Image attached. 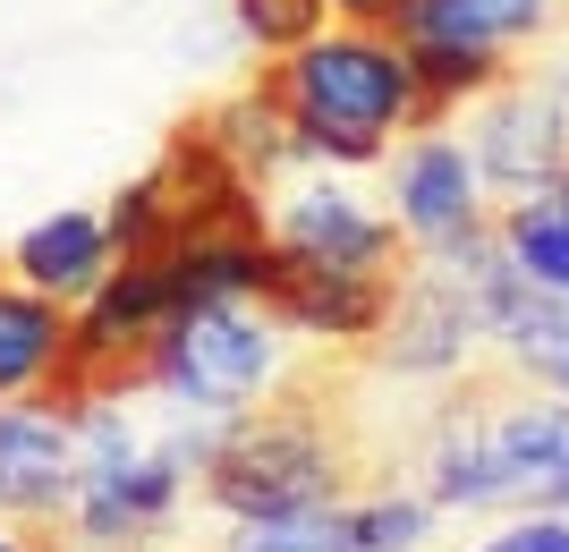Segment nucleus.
Masks as SVG:
<instances>
[{"label":"nucleus","instance_id":"nucleus-1","mask_svg":"<svg viewBox=\"0 0 569 552\" xmlns=\"http://www.w3.org/2000/svg\"><path fill=\"white\" fill-rule=\"evenodd\" d=\"M256 94L281 102L289 128H366V137H391V128H408L417 77H408V43H400V34L323 26L315 43L263 60Z\"/></svg>","mask_w":569,"mask_h":552},{"label":"nucleus","instance_id":"nucleus-2","mask_svg":"<svg viewBox=\"0 0 569 552\" xmlns=\"http://www.w3.org/2000/svg\"><path fill=\"white\" fill-rule=\"evenodd\" d=\"M468 383H476V409H485V451H493L501 502L569 510V391H536L493 340L468 349Z\"/></svg>","mask_w":569,"mask_h":552},{"label":"nucleus","instance_id":"nucleus-3","mask_svg":"<svg viewBox=\"0 0 569 552\" xmlns=\"http://www.w3.org/2000/svg\"><path fill=\"white\" fill-rule=\"evenodd\" d=\"M272 374H281V340H272V314H256V298L188 307L153 349V391H170L204 416L247 409Z\"/></svg>","mask_w":569,"mask_h":552},{"label":"nucleus","instance_id":"nucleus-4","mask_svg":"<svg viewBox=\"0 0 569 552\" xmlns=\"http://www.w3.org/2000/svg\"><path fill=\"white\" fill-rule=\"evenodd\" d=\"M408 272H417V264H408ZM408 272H349V264H315V255H289L281 239H263L256 307L272 314V323H289V332H307V340H375Z\"/></svg>","mask_w":569,"mask_h":552},{"label":"nucleus","instance_id":"nucleus-5","mask_svg":"<svg viewBox=\"0 0 569 552\" xmlns=\"http://www.w3.org/2000/svg\"><path fill=\"white\" fill-rule=\"evenodd\" d=\"M476 179L501 195H545L569 170V102L561 86H527V77H501L485 94V120L468 137Z\"/></svg>","mask_w":569,"mask_h":552},{"label":"nucleus","instance_id":"nucleus-6","mask_svg":"<svg viewBox=\"0 0 569 552\" xmlns=\"http://www.w3.org/2000/svg\"><path fill=\"white\" fill-rule=\"evenodd\" d=\"M77 425L51 400H0V519H69Z\"/></svg>","mask_w":569,"mask_h":552},{"label":"nucleus","instance_id":"nucleus-7","mask_svg":"<svg viewBox=\"0 0 569 552\" xmlns=\"http://www.w3.org/2000/svg\"><path fill=\"white\" fill-rule=\"evenodd\" d=\"M272 239L289 255H315V264H349V272H408L417 264V239L400 221H382L366 195L349 188H298L272 221Z\"/></svg>","mask_w":569,"mask_h":552},{"label":"nucleus","instance_id":"nucleus-8","mask_svg":"<svg viewBox=\"0 0 569 552\" xmlns=\"http://www.w3.org/2000/svg\"><path fill=\"white\" fill-rule=\"evenodd\" d=\"M400 230L417 239V255L485 230V179H476V153L451 128L408 137V153H400Z\"/></svg>","mask_w":569,"mask_h":552},{"label":"nucleus","instance_id":"nucleus-9","mask_svg":"<svg viewBox=\"0 0 569 552\" xmlns=\"http://www.w3.org/2000/svg\"><path fill=\"white\" fill-rule=\"evenodd\" d=\"M552 26H561V0H408L400 9V43L519 51V43H545Z\"/></svg>","mask_w":569,"mask_h":552},{"label":"nucleus","instance_id":"nucleus-10","mask_svg":"<svg viewBox=\"0 0 569 552\" xmlns=\"http://www.w3.org/2000/svg\"><path fill=\"white\" fill-rule=\"evenodd\" d=\"M119 255H111V230H102V213H51V221H34L18 247H9V272H18L26 289H43V298H86V289L111 272Z\"/></svg>","mask_w":569,"mask_h":552},{"label":"nucleus","instance_id":"nucleus-11","mask_svg":"<svg viewBox=\"0 0 569 552\" xmlns=\"http://www.w3.org/2000/svg\"><path fill=\"white\" fill-rule=\"evenodd\" d=\"M408 77H417V102L400 137H426V128H451V111L485 102L501 77H519V60L485 43H408Z\"/></svg>","mask_w":569,"mask_h":552},{"label":"nucleus","instance_id":"nucleus-12","mask_svg":"<svg viewBox=\"0 0 569 552\" xmlns=\"http://www.w3.org/2000/svg\"><path fill=\"white\" fill-rule=\"evenodd\" d=\"M60 349H69V307L43 298V289H26V281H0V400L43 391V374L60 365Z\"/></svg>","mask_w":569,"mask_h":552},{"label":"nucleus","instance_id":"nucleus-13","mask_svg":"<svg viewBox=\"0 0 569 552\" xmlns=\"http://www.w3.org/2000/svg\"><path fill=\"white\" fill-rule=\"evenodd\" d=\"M493 349L519 365L527 383H552L569 391V289H527L519 314L493 332Z\"/></svg>","mask_w":569,"mask_h":552},{"label":"nucleus","instance_id":"nucleus-14","mask_svg":"<svg viewBox=\"0 0 569 552\" xmlns=\"http://www.w3.org/2000/svg\"><path fill=\"white\" fill-rule=\"evenodd\" d=\"M493 230H501V247H510V264H519L536 289H569V213H561V204L519 195Z\"/></svg>","mask_w":569,"mask_h":552},{"label":"nucleus","instance_id":"nucleus-15","mask_svg":"<svg viewBox=\"0 0 569 552\" xmlns=\"http://www.w3.org/2000/svg\"><path fill=\"white\" fill-rule=\"evenodd\" d=\"M221 552H349V502H315V510H263V519H238Z\"/></svg>","mask_w":569,"mask_h":552},{"label":"nucleus","instance_id":"nucleus-16","mask_svg":"<svg viewBox=\"0 0 569 552\" xmlns=\"http://www.w3.org/2000/svg\"><path fill=\"white\" fill-rule=\"evenodd\" d=\"M426 535H433V502L426 493L382 484V493H357L349 502V552H417Z\"/></svg>","mask_w":569,"mask_h":552},{"label":"nucleus","instance_id":"nucleus-17","mask_svg":"<svg viewBox=\"0 0 569 552\" xmlns=\"http://www.w3.org/2000/svg\"><path fill=\"white\" fill-rule=\"evenodd\" d=\"M238 9V34L272 60V51H298L323 34V18H332V0H230Z\"/></svg>","mask_w":569,"mask_h":552},{"label":"nucleus","instance_id":"nucleus-18","mask_svg":"<svg viewBox=\"0 0 569 552\" xmlns=\"http://www.w3.org/2000/svg\"><path fill=\"white\" fill-rule=\"evenodd\" d=\"M485 552H569V510H527L519 528H501Z\"/></svg>","mask_w":569,"mask_h":552},{"label":"nucleus","instance_id":"nucleus-19","mask_svg":"<svg viewBox=\"0 0 569 552\" xmlns=\"http://www.w3.org/2000/svg\"><path fill=\"white\" fill-rule=\"evenodd\" d=\"M400 9H408V0H332V18L366 26V34H400Z\"/></svg>","mask_w":569,"mask_h":552},{"label":"nucleus","instance_id":"nucleus-20","mask_svg":"<svg viewBox=\"0 0 569 552\" xmlns=\"http://www.w3.org/2000/svg\"><path fill=\"white\" fill-rule=\"evenodd\" d=\"M545 204H561V213H569V170H561V179L545 188Z\"/></svg>","mask_w":569,"mask_h":552}]
</instances>
